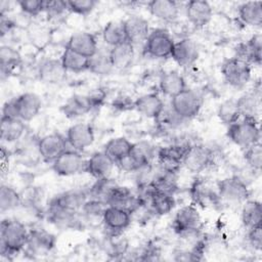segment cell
Returning <instances> with one entry per match:
<instances>
[{
	"label": "cell",
	"instance_id": "6da1fadb",
	"mask_svg": "<svg viewBox=\"0 0 262 262\" xmlns=\"http://www.w3.org/2000/svg\"><path fill=\"white\" fill-rule=\"evenodd\" d=\"M29 230L21 221L7 218L0 225V254L10 257L26 248Z\"/></svg>",
	"mask_w": 262,
	"mask_h": 262
},
{
	"label": "cell",
	"instance_id": "7a4b0ae2",
	"mask_svg": "<svg viewBox=\"0 0 262 262\" xmlns=\"http://www.w3.org/2000/svg\"><path fill=\"white\" fill-rule=\"evenodd\" d=\"M157 155L156 148L147 141H139L132 144V148L127 157L118 162L119 167L126 172L140 171L149 166Z\"/></svg>",
	"mask_w": 262,
	"mask_h": 262
},
{
	"label": "cell",
	"instance_id": "3957f363",
	"mask_svg": "<svg viewBox=\"0 0 262 262\" xmlns=\"http://www.w3.org/2000/svg\"><path fill=\"white\" fill-rule=\"evenodd\" d=\"M227 136L236 145L247 148L260 142V129L258 121L255 119L243 118L228 126Z\"/></svg>",
	"mask_w": 262,
	"mask_h": 262
},
{
	"label": "cell",
	"instance_id": "277c9868",
	"mask_svg": "<svg viewBox=\"0 0 262 262\" xmlns=\"http://www.w3.org/2000/svg\"><path fill=\"white\" fill-rule=\"evenodd\" d=\"M202 107L201 96L191 89H184L171 98V108L180 119L195 117Z\"/></svg>",
	"mask_w": 262,
	"mask_h": 262
},
{
	"label": "cell",
	"instance_id": "5b68a950",
	"mask_svg": "<svg viewBox=\"0 0 262 262\" xmlns=\"http://www.w3.org/2000/svg\"><path fill=\"white\" fill-rule=\"evenodd\" d=\"M217 190L221 201L238 204L245 203L250 195L247 183L236 175L226 177L217 182Z\"/></svg>",
	"mask_w": 262,
	"mask_h": 262
},
{
	"label": "cell",
	"instance_id": "8992f818",
	"mask_svg": "<svg viewBox=\"0 0 262 262\" xmlns=\"http://www.w3.org/2000/svg\"><path fill=\"white\" fill-rule=\"evenodd\" d=\"M221 73L227 84L234 88H242L251 79V64L236 57H231L222 63Z\"/></svg>",
	"mask_w": 262,
	"mask_h": 262
},
{
	"label": "cell",
	"instance_id": "52a82bcc",
	"mask_svg": "<svg viewBox=\"0 0 262 262\" xmlns=\"http://www.w3.org/2000/svg\"><path fill=\"white\" fill-rule=\"evenodd\" d=\"M213 150L204 144H189L182 160V166L192 173L207 169L213 163Z\"/></svg>",
	"mask_w": 262,
	"mask_h": 262
},
{
	"label": "cell",
	"instance_id": "ba28073f",
	"mask_svg": "<svg viewBox=\"0 0 262 262\" xmlns=\"http://www.w3.org/2000/svg\"><path fill=\"white\" fill-rule=\"evenodd\" d=\"M174 41L168 31L157 29L149 32L145 40V52L156 58H166L171 56Z\"/></svg>",
	"mask_w": 262,
	"mask_h": 262
},
{
	"label": "cell",
	"instance_id": "9c48e42d",
	"mask_svg": "<svg viewBox=\"0 0 262 262\" xmlns=\"http://www.w3.org/2000/svg\"><path fill=\"white\" fill-rule=\"evenodd\" d=\"M86 163L78 150L67 149L52 163V170L60 176L76 175L86 171Z\"/></svg>",
	"mask_w": 262,
	"mask_h": 262
},
{
	"label": "cell",
	"instance_id": "30bf717a",
	"mask_svg": "<svg viewBox=\"0 0 262 262\" xmlns=\"http://www.w3.org/2000/svg\"><path fill=\"white\" fill-rule=\"evenodd\" d=\"M201 224V215L193 205H187L179 209L173 220V228L180 235L195 233Z\"/></svg>",
	"mask_w": 262,
	"mask_h": 262
},
{
	"label": "cell",
	"instance_id": "8fae6325",
	"mask_svg": "<svg viewBox=\"0 0 262 262\" xmlns=\"http://www.w3.org/2000/svg\"><path fill=\"white\" fill-rule=\"evenodd\" d=\"M190 196L195 205L203 208L215 207L221 202L217 190V185L214 186L211 182L203 178L195 179V181L191 184Z\"/></svg>",
	"mask_w": 262,
	"mask_h": 262
},
{
	"label": "cell",
	"instance_id": "7c38bea8",
	"mask_svg": "<svg viewBox=\"0 0 262 262\" xmlns=\"http://www.w3.org/2000/svg\"><path fill=\"white\" fill-rule=\"evenodd\" d=\"M67 138L60 133L54 132L41 137L38 140V152L47 163H53L64 150H67Z\"/></svg>",
	"mask_w": 262,
	"mask_h": 262
},
{
	"label": "cell",
	"instance_id": "4fadbf2b",
	"mask_svg": "<svg viewBox=\"0 0 262 262\" xmlns=\"http://www.w3.org/2000/svg\"><path fill=\"white\" fill-rule=\"evenodd\" d=\"M189 144H171L158 149L157 159L160 168L177 173L182 166L183 156Z\"/></svg>",
	"mask_w": 262,
	"mask_h": 262
},
{
	"label": "cell",
	"instance_id": "5bb4252c",
	"mask_svg": "<svg viewBox=\"0 0 262 262\" xmlns=\"http://www.w3.org/2000/svg\"><path fill=\"white\" fill-rule=\"evenodd\" d=\"M87 201V192L80 188H73L55 195L49 206L68 212L79 213Z\"/></svg>",
	"mask_w": 262,
	"mask_h": 262
},
{
	"label": "cell",
	"instance_id": "9a60e30c",
	"mask_svg": "<svg viewBox=\"0 0 262 262\" xmlns=\"http://www.w3.org/2000/svg\"><path fill=\"white\" fill-rule=\"evenodd\" d=\"M16 117L25 122L33 120L42 107V100L40 96L33 92H26L13 98Z\"/></svg>",
	"mask_w": 262,
	"mask_h": 262
},
{
	"label": "cell",
	"instance_id": "2e32d148",
	"mask_svg": "<svg viewBox=\"0 0 262 262\" xmlns=\"http://www.w3.org/2000/svg\"><path fill=\"white\" fill-rule=\"evenodd\" d=\"M55 246V236L43 228H32L26 245L27 251L32 255H45Z\"/></svg>",
	"mask_w": 262,
	"mask_h": 262
},
{
	"label": "cell",
	"instance_id": "e0dca14e",
	"mask_svg": "<svg viewBox=\"0 0 262 262\" xmlns=\"http://www.w3.org/2000/svg\"><path fill=\"white\" fill-rule=\"evenodd\" d=\"M66 138L73 149L81 151L93 143L94 131L87 123H77L68 129Z\"/></svg>",
	"mask_w": 262,
	"mask_h": 262
},
{
	"label": "cell",
	"instance_id": "ac0fdd59",
	"mask_svg": "<svg viewBox=\"0 0 262 262\" xmlns=\"http://www.w3.org/2000/svg\"><path fill=\"white\" fill-rule=\"evenodd\" d=\"M96 105L98 102L92 95L74 94L61 106V112L67 118L75 119L86 115Z\"/></svg>",
	"mask_w": 262,
	"mask_h": 262
},
{
	"label": "cell",
	"instance_id": "d6986e66",
	"mask_svg": "<svg viewBox=\"0 0 262 262\" xmlns=\"http://www.w3.org/2000/svg\"><path fill=\"white\" fill-rule=\"evenodd\" d=\"M145 195L147 196V205L150 211L157 215L169 214L175 207V199L173 194L167 193L146 185Z\"/></svg>",
	"mask_w": 262,
	"mask_h": 262
},
{
	"label": "cell",
	"instance_id": "ffe728a7",
	"mask_svg": "<svg viewBox=\"0 0 262 262\" xmlns=\"http://www.w3.org/2000/svg\"><path fill=\"white\" fill-rule=\"evenodd\" d=\"M171 57L180 67H189L193 64L199 57V49L194 41L185 38L174 42Z\"/></svg>",
	"mask_w": 262,
	"mask_h": 262
},
{
	"label": "cell",
	"instance_id": "44dd1931",
	"mask_svg": "<svg viewBox=\"0 0 262 262\" xmlns=\"http://www.w3.org/2000/svg\"><path fill=\"white\" fill-rule=\"evenodd\" d=\"M67 48L87 57H92L97 51V41L94 35L87 32H78L73 34L69 41Z\"/></svg>",
	"mask_w": 262,
	"mask_h": 262
},
{
	"label": "cell",
	"instance_id": "7402d4cb",
	"mask_svg": "<svg viewBox=\"0 0 262 262\" xmlns=\"http://www.w3.org/2000/svg\"><path fill=\"white\" fill-rule=\"evenodd\" d=\"M102 221L113 233H119L130 225L131 214L125 209L107 206L103 212Z\"/></svg>",
	"mask_w": 262,
	"mask_h": 262
},
{
	"label": "cell",
	"instance_id": "603a6c76",
	"mask_svg": "<svg viewBox=\"0 0 262 262\" xmlns=\"http://www.w3.org/2000/svg\"><path fill=\"white\" fill-rule=\"evenodd\" d=\"M115 164L113 159L104 150L96 151L87 160L86 171L95 179L105 178L110 177Z\"/></svg>",
	"mask_w": 262,
	"mask_h": 262
},
{
	"label": "cell",
	"instance_id": "cb8c5ba5",
	"mask_svg": "<svg viewBox=\"0 0 262 262\" xmlns=\"http://www.w3.org/2000/svg\"><path fill=\"white\" fill-rule=\"evenodd\" d=\"M185 13L193 26L204 27L211 20L213 10L208 1L191 0L185 5Z\"/></svg>",
	"mask_w": 262,
	"mask_h": 262
},
{
	"label": "cell",
	"instance_id": "d4e9b609",
	"mask_svg": "<svg viewBox=\"0 0 262 262\" xmlns=\"http://www.w3.org/2000/svg\"><path fill=\"white\" fill-rule=\"evenodd\" d=\"M127 41L132 45L145 42L149 34L148 21L141 16H130L123 20Z\"/></svg>",
	"mask_w": 262,
	"mask_h": 262
},
{
	"label": "cell",
	"instance_id": "484cf974",
	"mask_svg": "<svg viewBox=\"0 0 262 262\" xmlns=\"http://www.w3.org/2000/svg\"><path fill=\"white\" fill-rule=\"evenodd\" d=\"M67 71L61 60L57 58H47L42 61L38 68L39 79L46 84H56L66 77Z\"/></svg>",
	"mask_w": 262,
	"mask_h": 262
},
{
	"label": "cell",
	"instance_id": "4316f807",
	"mask_svg": "<svg viewBox=\"0 0 262 262\" xmlns=\"http://www.w3.org/2000/svg\"><path fill=\"white\" fill-rule=\"evenodd\" d=\"M261 50H262V37L260 34L254 35L246 43H241L235 49V56L248 63H261Z\"/></svg>",
	"mask_w": 262,
	"mask_h": 262
},
{
	"label": "cell",
	"instance_id": "83f0119b",
	"mask_svg": "<svg viewBox=\"0 0 262 262\" xmlns=\"http://www.w3.org/2000/svg\"><path fill=\"white\" fill-rule=\"evenodd\" d=\"M134 108L144 117L158 119L163 113L165 105L159 95L155 93H147L135 99Z\"/></svg>",
	"mask_w": 262,
	"mask_h": 262
},
{
	"label": "cell",
	"instance_id": "f1b7e54d",
	"mask_svg": "<svg viewBox=\"0 0 262 262\" xmlns=\"http://www.w3.org/2000/svg\"><path fill=\"white\" fill-rule=\"evenodd\" d=\"M236 106L241 117L257 120L261 107V95L257 90L247 92L236 99Z\"/></svg>",
	"mask_w": 262,
	"mask_h": 262
},
{
	"label": "cell",
	"instance_id": "f546056e",
	"mask_svg": "<svg viewBox=\"0 0 262 262\" xmlns=\"http://www.w3.org/2000/svg\"><path fill=\"white\" fill-rule=\"evenodd\" d=\"M110 58L114 69L125 70L133 61L134 58V45L126 41L119 45L112 47L110 50Z\"/></svg>",
	"mask_w": 262,
	"mask_h": 262
},
{
	"label": "cell",
	"instance_id": "4dcf8cb0",
	"mask_svg": "<svg viewBox=\"0 0 262 262\" xmlns=\"http://www.w3.org/2000/svg\"><path fill=\"white\" fill-rule=\"evenodd\" d=\"M26 131V124L19 118L1 117L0 136L3 141L13 142L20 139Z\"/></svg>",
	"mask_w": 262,
	"mask_h": 262
},
{
	"label": "cell",
	"instance_id": "1f68e13d",
	"mask_svg": "<svg viewBox=\"0 0 262 262\" xmlns=\"http://www.w3.org/2000/svg\"><path fill=\"white\" fill-rule=\"evenodd\" d=\"M149 12L164 21H173L179 13L178 4L172 0H152L147 4Z\"/></svg>",
	"mask_w": 262,
	"mask_h": 262
},
{
	"label": "cell",
	"instance_id": "d6a6232c",
	"mask_svg": "<svg viewBox=\"0 0 262 262\" xmlns=\"http://www.w3.org/2000/svg\"><path fill=\"white\" fill-rule=\"evenodd\" d=\"M159 84L161 91L171 98L186 89L184 78L176 71H169L164 73L161 76Z\"/></svg>",
	"mask_w": 262,
	"mask_h": 262
},
{
	"label": "cell",
	"instance_id": "836d02e7",
	"mask_svg": "<svg viewBox=\"0 0 262 262\" xmlns=\"http://www.w3.org/2000/svg\"><path fill=\"white\" fill-rule=\"evenodd\" d=\"M139 203H140V199L136 198L128 187L119 185L114 190V192L107 203V206L125 209V210L129 211L131 214L132 211L138 206Z\"/></svg>",
	"mask_w": 262,
	"mask_h": 262
},
{
	"label": "cell",
	"instance_id": "e575fe53",
	"mask_svg": "<svg viewBox=\"0 0 262 262\" xmlns=\"http://www.w3.org/2000/svg\"><path fill=\"white\" fill-rule=\"evenodd\" d=\"M119 186L117 181L111 177L96 179L89 189L90 199L100 201L107 205L114 190Z\"/></svg>",
	"mask_w": 262,
	"mask_h": 262
},
{
	"label": "cell",
	"instance_id": "d590c367",
	"mask_svg": "<svg viewBox=\"0 0 262 262\" xmlns=\"http://www.w3.org/2000/svg\"><path fill=\"white\" fill-rule=\"evenodd\" d=\"M238 16L247 25L259 27L262 24V2L248 1L238 6Z\"/></svg>",
	"mask_w": 262,
	"mask_h": 262
},
{
	"label": "cell",
	"instance_id": "8d00e7d4",
	"mask_svg": "<svg viewBox=\"0 0 262 262\" xmlns=\"http://www.w3.org/2000/svg\"><path fill=\"white\" fill-rule=\"evenodd\" d=\"M147 185L155 189L174 194V192L178 188L176 173L166 171L160 168V172L151 177V180Z\"/></svg>",
	"mask_w": 262,
	"mask_h": 262
},
{
	"label": "cell",
	"instance_id": "74e56055",
	"mask_svg": "<svg viewBox=\"0 0 262 262\" xmlns=\"http://www.w3.org/2000/svg\"><path fill=\"white\" fill-rule=\"evenodd\" d=\"M103 41L114 47L123 42L127 41L124 21L123 20H112L105 25L102 31Z\"/></svg>",
	"mask_w": 262,
	"mask_h": 262
},
{
	"label": "cell",
	"instance_id": "f35d334b",
	"mask_svg": "<svg viewBox=\"0 0 262 262\" xmlns=\"http://www.w3.org/2000/svg\"><path fill=\"white\" fill-rule=\"evenodd\" d=\"M61 63L67 72L73 73H81L88 70L89 58L66 48L60 57Z\"/></svg>",
	"mask_w": 262,
	"mask_h": 262
},
{
	"label": "cell",
	"instance_id": "ab89813d",
	"mask_svg": "<svg viewBox=\"0 0 262 262\" xmlns=\"http://www.w3.org/2000/svg\"><path fill=\"white\" fill-rule=\"evenodd\" d=\"M132 144L133 143L130 142L126 137H116L107 141V143L104 145V151L117 164L129 155Z\"/></svg>",
	"mask_w": 262,
	"mask_h": 262
},
{
	"label": "cell",
	"instance_id": "60d3db41",
	"mask_svg": "<svg viewBox=\"0 0 262 262\" xmlns=\"http://www.w3.org/2000/svg\"><path fill=\"white\" fill-rule=\"evenodd\" d=\"M21 59L18 51L8 45H2L0 47V68L1 75H9L13 70L19 66Z\"/></svg>",
	"mask_w": 262,
	"mask_h": 262
},
{
	"label": "cell",
	"instance_id": "b9f144b4",
	"mask_svg": "<svg viewBox=\"0 0 262 262\" xmlns=\"http://www.w3.org/2000/svg\"><path fill=\"white\" fill-rule=\"evenodd\" d=\"M20 194L11 186L2 184L0 187V212H5L17 209L21 205Z\"/></svg>",
	"mask_w": 262,
	"mask_h": 262
},
{
	"label": "cell",
	"instance_id": "7bdbcfd3",
	"mask_svg": "<svg viewBox=\"0 0 262 262\" xmlns=\"http://www.w3.org/2000/svg\"><path fill=\"white\" fill-rule=\"evenodd\" d=\"M261 217H262V208H261L260 202L247 200L242 210L243 224L247 228L261 224Z\"/></svg>",
	"mask_w": 262,
	"mask_h": 262
},
{
	"label": "cell",
	"instance_id": "ee69618b",
	"mask_svg": "<svg viewBox=\"0 0 262 262\" xmlns=\"http://www.w3.org/2000/svg\"><path fill=\"white\" fill-rule=\"evenodd\" d=\"M114 67L110 58V53L97 51L92 57L89 58L88 71L98 76L108 75L113 71Z\"/></svg>",
	"mask_w": 262,
	"mask_h": 262
},
{
	"label": "cell",
	"instance_id": "f6af8a7d",
	"mask_svg": "<svg viewBox=\"0 0 262 262\" xmlns=\"http://www.w3.org/2000/svg\"><path fill=\"white\" fill-rule=\"evenodd\" d=\"M218 117L220 121L226 125H231L232 123L238 121L241 115L236 106V100L226 99L218 107Z\"/></svg>",
	"mask_w": 262,
	"mask_h": 262
},
{
	"label": "cell",
	"instance_id": "bcb514c9",
	"mask_svg": "<svg viewBox=\"0 0 262 262\" xmlns=\"http://www.w3.org/2000/svg\"><path fill=\"white\" fill-rule=\"evenodd\" d=\"M245 160L248 166L256 172H259L262 167V147L260 142L255 143L245 148Z\"/></svg>",
	"mask_w": 262,
	"mask_h": 262
},
{
	"label": "cell",
	"instance_id": "7dc6e473",
	"mask_svg": "<svg viewBox=\"0 0 262 262\" xmlns=\"http://www.w3.org/2000/svg\"><path fill=\"white\" fill-rule=\"evenodd\" d=\"M107 207L106 204L94 200V199H90L87 200L84 204V206L82 207L81 212L83 213V215L86 218H101L102 219V215L103 212L105 210V208Z\"/></svg>",
	"mask_w": 262,
	"mask_h": 262
},
{
	"label": "cell",
	"instance_id": "c3c4849f",
	"mask_svg": "<svg viewBox=\"0 0 262 262\" xmlns=\"http://www.w3.org/2000/svg\"><path fill=\"white\" fill-rule=\"evenodd\" d=\"M68 10L80 15L89 14L97 4L94 0H69L67 1Z\"/></svg>",
	"mask_w": 262,
	"mask_h": 262
},
{
	"label": "cell",
	"instance_id": "681fc988",
	"mask_svg": "<svg viewBox=\"0 0 262 262\" xmlns=\"http://www.w3.org/2000/svg\"><path fill=\"white\" fill-rule=\"evenodd\" d=\"M17 4L21 11L29 15H38L44 11V1L41 0H20Z\"/></svg>",
	"mask_w": 262,
	"mask_h": 262
},
{
	"label": "cell",
	"instance_id": "f907efd6",
	"mask_svg": "<svg viewBox=\"0 0 262 262\" xmlns=\"http://www.w3.org/2000/svg\"><path fill=\"white\" fill-rule=\"evenodd\" d=\"M68 10L67 1H44V11L49 16H58Z\"/></svg>",
	"mask_w": 262,
	"mask_h": 262
},
{
	"label": "cell",
	"instance_id": "816d5d0a",
	"mask_svg": "<svg viewBox=\"0 0 262 262\" xmlns=\"http://www.w3.org/2000/svg\"><path fill=\"white\" fill-rule=\"evenodd\" d=\"M248 229H249V232H248L249 243L254 249L260 251L262 248V225L258 224Z\"/></svg>",
	"mask_w": 262,
	"mask_h": 262
}]
</instances>
